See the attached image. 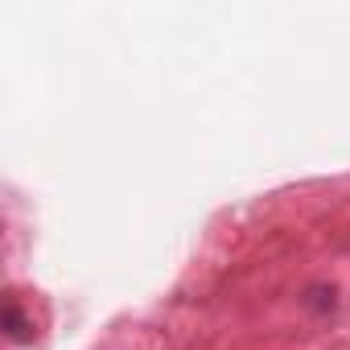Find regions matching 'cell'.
Returning <instances> with one entry per match:
<instances>
[{"label":"cell","instance_id":"1","mask_svg":"<svg viewBox=\"0 0 350 350\" xmlns=\"http://www.w3.org/2000/svg\"><path fill=\"white\" fill-rule=\"evenodd\" d=\"M5 325H9V338H13V342H29V334H25L29 325L21 321V309H17L13 301L5 305Z\"/></svg>","mask_w":350,"mask_h":350}]
</instances>
